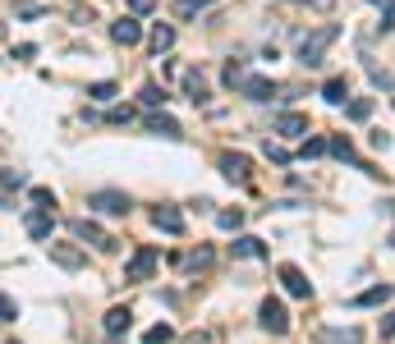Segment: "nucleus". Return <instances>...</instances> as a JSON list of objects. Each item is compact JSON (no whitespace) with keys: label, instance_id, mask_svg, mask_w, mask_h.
Wrapping results in <instances>:
<instances>
[{"label":"nucleus","instance_id":"18","mask_svg":"<svg viewBox=\"0 0 395 344\" xmlns=\"http://www.w3.org/2000/svg\"><path fill=\"white\" fill-rule=\"evenodd\" d=\"M230 253H235V257H267V243L253 239V234H239V239L230 243Z\"/></svg>","mask_w":395,"mask_h":344},{"label":"nucleus","instance_id":"5","mask_svg":"<svg viewBox=\"0 0 395 344\" xmlns=\"http://www.w3.org/2000/svg\"><path fill=\"white\" fill-rule=\"evenodd\" d=\"M157 257H161L157 248H138V253H133V257H129V267H124V280L143 284V280H148L152 271H157Z\"/></svg>","mask_w":395,"mask_h":344},{"label":"nucleus","instance_id":"13","mask_svg":"<svg viewBox=\"0 0 395 344\" xmlns=\"http://www.w3.org/2000/svg\"><path fill=\"white\" fill-rule=\"evenodd\" d=\"M272 129L276 133H281V138H304L308 133V115H276V124H272Z\"/></svg>","mask_w":395,"mask_h":344},{"label":"nucleus","instance_id":"17","mask_svg":"<svg viewBox=\"0 0 395 344\" xmlns=\"http://www.w3.org/2000/svg\"><path fill=\"white\" fill-rule=\"evenodd\" d=\"M317 340L322 344H363V335L354 326H326V331H317Z\"/></svg>","mask_w":395,"mask_h":344},{"label":"nucleus","instance_id":"24","mask_svg":"<svg viewBox=\"0 0 395 344\" xmlns=\"http://www.w3.org/2000/svg\"><path fill=\"white\" fill-rule=\"evenodd\" d=\"M207 267H211V248H194L184 257V271H207Z\"/></svg>","mask_w":395,"mask_h":344},{"label":"nucleus","instance_id":"42","mask_svg":"<svg viewBox=\"0 0 395 344\" xmlns=\"http://www.w3.org/2000/svg\"><path fill=\"white\" fill-rule=\"evenodd\" d=\"M290 5H308V0H290Z\"/></svg>","mask_w":395,"mask_h":344},{"label":"nucleus","instance_id":"37","mask_svg":"<svg viewBox=\"0 0 395 344\" xmlns=\"http://www.w3.org/2000/svg\"><path fill=\"white\" fill-rule=\"evenodd\" d=\"M267 156H272L276 165H290V152H281V147H272V143H267Z\"/></svg>","mask_w":395,"mask_h":344},{"label":"nucleus","instance_id":"11","mask_svg":"<svg viewBox=\"0 0 395 344\" xmlns=\"http://www.w3.org/2000/svg\"><path fill=\"white\" fill-rule=\"evenodd\" d=\"M51 225H55V216H51V211H42V206L23 216V230L33 234V239H51Z\"/></svg>","mask_w":395,"mask_h":344},{"label":"nucleus","instance_id":"44","mask_svg":"<svg viewBox=\"0 0 395 344\" xmlns=\"http://www.w3.org/2000/svg\"><path fill=\"white\" fill-rule=\"evenodd\" d=\"M0 37H5V23H0Z\"/></svg>","mask_w":395,"mask_h":344},{"label":"nucleus","instance_id":"29","mask_svg":"<svg viewBox=\"0 0 395 344\" xmlns=\"http://www.w3.org/2000/svg\"><path fill=\"white\" fill-rule=\"evenodd\" d=\"M0 184H5V189H23L28 174H23V170H0Z\"/></svg>","mask_w":395,"mask_h":344},{"label":"nucleus","instance_id":"22","mask_svg":"<svg viewBox=\"0 0 395 344\" xmlns=\"http://www.w3.org/2000/svg\"><path fill=\"white\" fill-rule=\"evenodd\" d=\"M170 46H175V28H166V23H157L152 28V51H170Z\"/></svg>","mask_w":395,"mask_h":344},{"label":"nucleus","instance_id":"1","mask_svg":"<svg viewBox=\"0 0 395 344\" xmlns=\"http://www.w3.org/2000/svg\"><path fill=\"white\" fill-rule=\"evenodd\" d=\"M335 37H340V28H335V23H326V28H317L313 37H304V42H299V65L317 69V65H322V55H326V46H331Z\"/></svg>","mask_w":395,"mask_h":344},{"label":"nucleus","instance_id":"45","mask_svg":"<svg viewBox=\"0 0 395 344\" xmlns=\"http://www.w3.org/2000/svg\"><path fill=\"white\" fill-rule=\"evenodd\" d=\"M377 5H382V0H377Z\"/></svg>","mask_w":395,"mask_h":344},{"label":"nucleus","instance_id":"40","mask_svg":"<svg viewBox=\"0 0 395 344\" xmlns=\"http://www.w3.org/2000/svg\"><path fill=\"white\" fill-rule=\"evenodd\" d=\"M382 335H395V308L386 312V317H382Z\"/></svg>","mask_w":395,"mask_h":344},{"label":"nucleus","instance_id":"33","mask_svg":"<svg viewBox=\"0 0 395 344\" xmlns=\"http://www.w3.org/2000/svg\"><path fill=\"white\" fill-rule=\"evenodd\" d=\"M33 206H42V211H51V206H55V193H51V189H33Z\"/></svg>","mask_w":395,"mask_h":344},{"label":"nucleus","instance_id":"7","mask_svg":"<svg viewBox=\"0 0 395 344\" xmlns=\"http://www.w3.org/2000/svg\"><path fill=\"white\" fill-rule=\"evenodd\" d=\"M46 253H51V262H55V267H65V271H79L83 262H88V257H83V248H74V243H46Z\"/></svg>","mask_w":395,"mask_h":344},{"label":"nucleus","instance_id":"25","mask_svg":"<svg viewBox=\"0 0 395 344\" xmlns=\"http://www.w3.org/2000/svg\"><path fill=\"white\" fill-rule=\"evenodd\" d=\"M207 5H211V0H175V14L179 18H194L198 9H207Z\"/></svg>","mask_w":395,"mask_h":344},{"label":"nucleus","instance_id":"27","mask_svg":"<svg viewBox=\"0 0 395 344\" xmlns=\"http://www.w3.org/2000/svg\"><path fill=\"white\" fill-rule=\"evenodd\" d=\"M170 340H175V331H170V326H152L148 335H143V344H170Z\"/></svg>","mask_w":395,"mask_h":344},{"label":"nucleus","instance_id":"3","mask_svg":"<svg viewBox=\"0 0 395 344\" xmlns=\"http://www.w3.org/2000/svg\"><path fill=\"white\" fill-rule=\"evenodd\" d=\"M257 321H262V331H272V335H285V331H290V312H285L281 299H262Z\"/></svg>","mask_w":395,"mask_h":344},{"label":"nucleus","instance_id":"9","mask_svg":"<svg viewBox=\"0 0 395 344\" xmlns=\"http://www.w3.org/2000/svg\"><path fill=\"white\" fill-rule=\"evenodd\" d=\"M281 284H285V294H294V299H313V284H308V275L299 267H281Z\"/></svg>","mask_w":395,"mask_h":344},{"label":"nucleus","instance_id":"32","mask_svg":"<svg viewBox=\"0 0 395 344\" xmlns=\"http://www.w3.org/2000/svg\"><path fill=\"white\" fill-rule=\"evenodd\" d=\"M88 96H92V101H111V96H115V83H92Z\"/></svg>","mask_w":395,"mask_h":344},{"label":"nucleus","instance_id":"6","mask_svg":"<svg viewBox=\"0 0 395 344\" xmlns=\"http://www.w3.org/2000/svg\"><path fill=\"white\" fill-rule=\"evenodd\" d=\"M88 206H92V211H101V216H129V198H124V193H115V189L92 193Z\"/></svg>","mask_w":395,"mask_h":344},{"label":"nucleus","instance_id":"16","mask_svg":"<svg viewBox=\"0 0 395 344\" xmlns=\"http://www.w3.org/2000/svg\"><path fill=\"white\" fill-rule=\"evenodd\" d=\"M391 299H395L391 284H372V289H363L359 299H354V308H382V303H391Z\"/></svg>","mask_w":395,"mask_h":344},{"label":"nucleus","instance_id":"12","mask_svg":"<svg viewBox=\"0 0 395 344\" xmlns=\"http://www.w3.org/2000/svg\"><path fill=\"white\" fill-rule=\"evenodd\" d=\"M239 92H244L248 101H272V96H276V83H272V78H253V74H248Z\"/></svg>","mask_w":395,"mask_h":344},{"label":"nucleus","instance_id":"31","mask_svg":"<svg viewBox=\"0 0 395 344\" xmlns=\"http://www.w3.org/2000/svg\"><path fill=\"white\" fill-rule=\"evenodd\" d=\"M368 115H372V101H368V96L350 101V120H368Z\"/></svg>","mask_w":395,"mask_h":344},{"label":"nucleus","instance_id":"19","mask_svg":"<svg viewBox=\"0 0 395 344\" xmlns=\"http://www.w3.org/2000/svg\"><path fill=\"white\" fill-rule=\"evenodd\" d=\"M129 326H133V312L129 308H111V312H106V335H124Z\"/></svg>","mask_w":395,"mask_h":344},{"label":"nucleus","instance_id":"10","mask_svg":"<svg viewBox=\"0 0 395 344\" xmlns=\"http://www.w3.org/2000/svg\"><path fill=\"white\" fill-rule=\"evenodd\" d=\"M152 225H157L161 234H184V216H179L175 206H157V211H152Z\"/></svg>","mask_w":395,"mask_h":344},{"label":"nucleus","instance_id":"2","mask_svg":"<svg viewBox=\"0 0 395 344\" xmlns=\"http://www.w3.org/2000/svg\"><path fill=\"white\" fill-rule=\"evenodd\" d=\"M69 230H74V239H79V243H92V248H101V253H115V248H120V243H115V239L101 230L97 221H88V216L69 221Z\"/></svg>","mask_w":395,"mask_h":344},{"label":"nucleus","instance_id":"15","mask_svg":"<svg viewBox=\"0 0 395 344\" xmlns=\"http://www.w3.org/2000/svg\"><path fill=\"white\" fill-rule=\"evenodd\" d=\"M148 133H161V138H184L179 120H170V115H161V111H152V115H148Z\"/></svg>","mask_w":395,"mask_h":344},{"label":"nucleus","instance_id":"4","mask_svg":"<svg viewBox=\"0 0 395 344\" xmlns=\"http://www.w3.org/2000/svg\"><path fill=\"white\" fill-rule=\"evenodd\" d=\"M221 174H226L230 184H248L253 179V161H248L244 152H221Z\"/></svg>","mask_w":395,"mask_h":344},{"label":"nucleus","instance_id":"14","mask_svg":"<svg viewBox=\"0 0 395 344\" xmlns=\"http://www.w3.org/2000/svg\"><path fill=\"white\" fill-rule=\"evenodd\" d=\"M326 152H331L335 156V161H354V165H359V170H368V161H359V152H354V143H350V138H331V143H326ZM372 174V170H368Z\"/></svg>","mask_w":395,"mask_h":344},{"label":"nucleus","instance_id":"28","mask_svg":"<svg viewBox=\"0 0 395 344\" xmlns=\"http://www.w3.org/2000/svg\"><path fill=\"white\" fill-rule=\"evenodd\" d=\"M322 152H326L322 138H304V147H299V156H304V161H313V156H322Z\"/></svg>","mask_w":395,"mask_h":344},{"label":"nucleus","instance_id":"39","mask_svg":"<svg viewBox=\"0 0 395 344\" xmlns=\"http://www.w3.org/2000/svg\"><path fill=\"white\" fill-rule=\"evenodd\" d=\"M152 5H157V0H129L133 14H152Z\"/></svg>","mask_w":395,"mask_h":344},{"label":"nucleus","instance_id":"21","mask_svg":"<svg viewBox=\"0 0 395 344\" xmlns=\"http://www.w3.org/2000/svg\"><path fill=\"white\" fill-rule=\"evenodd\" d=\"M184 92H189V101H207V78H202L198 74V69H189V74H184Z\"/></svg>","mask_w":395,"mask_h":344},{"label":"nucleus","instance_id":"26","mask_svg":"<svg viewBox=\"0 0 395 344\" xmlns=\"http://www.w3.org/2000/svg\"><path fill=\"white\" fill-rule=\"evenodd\" d=\"M221 78H226V87H244L248 69H244V65H226V74H221Z\"/></svg>","mask_w":395,"mask_h":344},{"label":"nucleus","instance_id":"35","mask_svg":"<svg viewBox=\"0 0 395 344\" xmlns=\"http://www.w3.org/2000/svg\"><path fill=\"white\" fill-rule=\"evenodd\" d=\"M106 120H111V124H129V120H133V111H129V106H115V111L106 115Z\"/></svg>","mask_w":395,"mask_h":344},{"label":"nucleus","instance_id":"8","mask_svg":"<svg viewBox=\"0 0 395 344\" xmlns=\"http://www.w3.org/2000/svg\"><path fill=\"white\" fill-rule=\"evenodd\" d=\"M111 42L138 46V42H143V23H138V18H115V23H111Z\"/></svg>","mask_w":395,"mask_h":344},{"label":"nucleus","instance_id":"38","mask_svg":"<svg viewBox=\"0 0 395 344\" xmlns=\"http://www.w3.org/2000/svg\"><path fill=\"white\" fill-rule=\"evenodd\" d=\"M33 55H37V46H33V42H23V46H14V60H33Z\"/></svg>","mask_w":395,"mask_h":344},{"label":"nucleus","instance_id":"36","mask_svg":"<svg viewBox=\"0 0 395 344\" xmlns=\"http://www.w3.org/2000/svg\"><path fill=\"white\" fill-rule=\"evenodd\" d=\"M382 33H395V0H386V14H382Z\"/></svg>","mask_w":395,"mask_h":344},{"label":"nucleus","instance_id":"23","mask_svg":"<svg viewBox=\"0 0 395 344\" xmlns=\"http://www.w3.org/2000/svg\"><path fill=\"white\" fill-rule=\"evenodd\" d=\"M138 101H143V106H148V111H161V106H166V87H157V83H148V87H143V92H138Z\"/></svg>","mask_w":395,"mask_h":344},{"label":"nucleus","instance_id":"20","mask_svg":"<svg viewBox=\"0 0 395 344\" xmlns=\"http://www.w3.org/2000/svg\"><path fill=\"white\" fill-rule=\"evenodd\" d=\"M322 96L331 106H345V96H350V78H326L322 83Z\"/></svg>","mask_w":395,"mask_h":344},{"label":"nucleus","instance_id":"43","mask_svg":"<svg viewBox=\"0 0 395 344\" xmlns=\"http://www.w3.org/2000/svg\"><path fill=\"white\" fill-rule=\"evenodd\" d=\"M391 248H395V230H391Z\"/></svg>","mask_w":395,"mask_h":344},{"label":"nucleus","instance_id":"41","mask_svg":"<svg viewBox=\"0 0 395 344\" xmlns=\"http://www.w3.org/2000/svg\"><path fill=\"white\" fill-rule=\"evenodd\" d=\"M313 5H317V9H331V0H313Z\"/></svg>","mask_w":395,"mask_h":344},{"label":"nucleus","instance_id":"34","mask_svg":"<svg viewBox=\"0 0 395 344\" xmlns=\"http://www.w3.org/2000/svg\"><path fill=\"white\" fill-rule=\"evenodd\" d=\"M14 317H18V303L9 294H0V321H14Z\"/></svg>","mask_w":395,"mask_h":344},{"label":"nucleus","instance_id":"30","mask_svg":"<svg viewBox=\"0 0 395 344\" xmlns=\"http://www.w3.org/2000/svg\"><path fill=\"white\" fill-rule=\"evenodd\" d=\"M216 225H221V230H239V225H244V211H221Z\"/></svg>","mask_w":395,"mask_h":344}]
</instances>
